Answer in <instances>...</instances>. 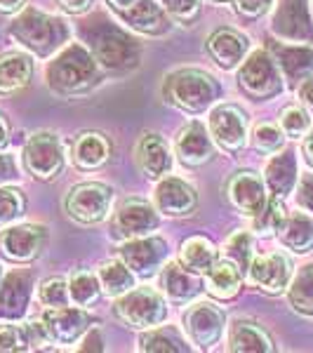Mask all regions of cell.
Returning a JSON list of instances; mask_svg holds the SVG:
<instances>
[{
    "mask_svg": "<svg viewBox=\"0 0 313 353\" xmlns=\"http://www.w3.org/2000/svg\"><path fill=\"white\" fill-rule=\"evenodd\" d=\"M68 294H71V301L76 306H92L101 294V283H99V276L90 271H78L71 276L68 281Z\"/></svg>",
    "mask_w": 313,
    "mask_h": 353,
    "instance_id": "d590c367",
    "label": "cell"
},
{
    "mask_svg": "<svg viewBox=\"0 0 313 353\" xmlns=\"http://www.w3.org/2000/svg\"><path fill=\"white\" fill-rule=\"evenodd\" d=\"M81 33L90 45V52L94 54V59L101 66L111 68V71H128V68H134L139 64V43L121 26L106 21L104 17L83 21Z\"/></svg>",
    "mask_w": 313,
    "mask_h": 353,
    "instance_id": "6da1fadb",
    "label": "cell"
},
{
    "mask_svg": "<svg viewBox=\"0 0 313 353\" xmlns=\"http://www.w3.org/2000/svg\"><path fill=\"white\" fill-rule=\"evenodd\" d=\"M92 323V316L85 313L83 306L73 309V306H50L48 311L43 313V325L48 330L50 339L59 341V344H71L76 341L85 330Z\"/></svg>",
    "mask_w": 313,
    "mask_h": 353,
    "instance_id": "e0dca14e",
    "label": "cell"
},
{
    "mask_svg": "<svg viewBox=\"0 0 313 353\" xmlns=\"http://www.w3.org/2000/svg\"><path fill=\"white\" fill-rule=\"evenodd\" d=\"M163 92L165 99L181 111L201 113L219 99V83L198 68H179L165 78Z\"/></svg>",
    "mask_w": 313,
    "mask_h": 353,
    "instance_id": "277c9868",
    "label": "cell"
},
{
    "mask_svg": "<svg viewBox=\"0 0 313 353\" xmlns=\"http://www.w3.org/2000/svg\"><path fill=\"white\" fill-rule=\"evenodd\" d=\"M250 278L257 288L269 294H281L287 290L290 278H292V261L283 252H269L261 257H252L250 264Z\"/></svg>",
    "mask_w": 313,
    "mask_h": 353,
    "instance_id": "5bb4252c",
    "label": "cell"
},
{
    "mask_svg": "<svg viewBox=\"0 0 313 353\" xmlns=\"http://www.w3.org/2000/svg\"><path fill=\"white\" fill-rule=\"evenodd\" d=\"M299 99H301V104L306 106L311 113H313V73L309 78H304L299 85Z\"/></svg>",
    "mask_w": 313,
    "mask_h": 353,
    "instance_id": "681fc988",
    "label": "cell"
},
{
    "mask_svg": "<svg viewBox=\"0 0 313 353\" xmlns=\"http://www.w3.org/2000/svg\"><path fill=\"white\" fill-rule=\"evenodd\" d=\"M94 54L81 43H68L48 66V85L54 92L73 94L85 92L97 83Z\"/></svg>",
    "mask_w": 313,
    "mask_h": 353,
    "instance_id": "3957f363",
    "label": "cell"
},
{
    "mask_svg": "<svg viewBox=\"0 0 313 353\" xmlns=\"http://www.w3.org/2000/svg\"><path fill=\"white\" fill-rule=\"evenodd\" d=\"M121 259L137 276H153L168 261V243L153 236L130 238L121 248Z\"/></svg>",
    "mask_w": 313,
    "mask_h": 353,
    "instance_id": "8fae6325",
    "label": "cell"
},
{
    "mask_svg": "<svg viewBox=\"0 0 313 353\" xmlns=\"http://www.w3.org/2000/svg\"><path fill=\"white\" fill-rule=\"evenodd\" d=\"M161 288H163V292L168 294V297L172 299V301L193 299L198 292H201V283H198L186 269H181L179 264H174V261H168V264H163Z\"/></svg>",
    "mask_w": 313,
    "mask_h": 353,
    "instance_id": "f546056e",
    "label": "cell"
},
{
    "mask_svg": "<svg viewBox=\"0 0 313 353\" xmlns=\"http://www.w3.org/2000/svg\"><path fill=\"white\" fill-rule=\"evenodd\" d=\"M153 203H156L158 212L165 214V217H186L196 210L198 193L189 181L179 179V176H165L156 186Z\"/></svg>",
    "mask_w": 313,
    "mask_h": 353,
    "instance_id": "2e32d148",
    "label": "cell"
},
{
    "mask_svg": "<svg viewBox=\"0 0 313 353\" xmlns=\"http://www.w3.org/2000/svg\"><path fill=\"white\" fill-rule=\"evenodd\" d=\"M33 73L31 57L24 52H8L0 57V92L10 94L26 88Z\"/></svg>",
    "mask_w": 313,
    "mask_h": 353,
    "instance_id": "f1b7e54d",
    "label": "cell"
},
{
    "mask_svg": "<svg viewBox=\"0 0 313 353\" xmlns=\"http://www.w3.org/2000/svg\"><path fill=\"white\" fill-rule=\"evenodd\" d=\"M137 163L151 179H161L172 170V153L161 134H144L137 144Z\"/></svg>",
    "mask_w": 313,
    "mask_h": 353,
    "instance_id": "603a6c76",
    "label": "cell"
},
{
    "mask_svg": "<svg viewBox=\"0 0 313 353\" xmlns=\"http://www.w3.org/2000/svg\"><path fill=\"white\" fill-rule=\"evenodd\" d=\"M134 0H111V5H113V10H125V8H130Z\"/></svg>",
    "mask_w": 313,
    "mask_h": 353,
    "instance_id": "11a10c76",
    "label": "cell"
},
{
    "mask_svg": "<svg viewBox=\"0 0 313 353\" xmlns=\"http://www.w3.org/2000/svg\"><path fill=\"white\" fill-rule=\"evenodd\" d=\"M271 54L276 57L285 81L292 85L301 83L313 73V50L309 48H285V45L271 43Z\"/></svg>",
    "mask_w": 313,
    "mask_h": 353,
    "instance_id": "d4e9b609",
    "label": "cell"
},
{
    "mask_svg": "<svg viewBox=\"0 0 313 353\" xmlns=\"http://www.w3.org/2000/svg\"><path fill=\"white\" fill-rule=\"evenodd\" d=\"M33 292V273L12 271L0 283V321L17 323L24 318Z\"/></svg>",
    "mask_w": 313,
    "mask_h": 353,
    "instance_id": "9a60e30c",
    "label": "cell"
},
{
    "mask_svg": "<svg viewBox=\"0 0 313 353\" xmlns=\"http://www.w3.org/2000/svg\"><path fill=\"white\" fill-rule=\"evenodd\" d=\"M8 144V123H5V118L0 116V149Z\"/></svg>",
    "mask_w": 313,
    "mask_h": 353,
    "instance_id": "db71d44e",
    "label": "cell"
},
{
    "mask_svg": "<svg viewBox=\"0 0 313 353\" xmlns=\"http://www.w3.org/2000/svg\"><path fill=\"white\" fill-rule=\"evenodd\" d=\"M184 327L193 344H198V349H212L224 332V313L214 304L201 301L184 313Z\"/></svg>",
    "mask_w": 313,
    "mask_h": 353,
    "instance_id": "7c38bea8",
    "label": "cell"
},
{
    "mask_svg": "<svg viewBox=\"0 0 313 353\" xmlns=\"http://www.w3.org/2000/svg\"><path fill=\"white\" fill-rule=\"evenodd\" d=\"M231 203L248 217H254L269 201L266 196V181L254 172H238L229 181Z\"/></svg>",
    "mask_w": 313,
    "mask_h": 353,
    "instance_id": "d6986e66",
    "label": "cell"
},
{
    "mask_svg": "<svg viewBox=\"0 0 313 353\" xmlns=\"http://www.w3.org/2000/svg\"><path fill=\"white\" fill-rule=\"evenodd\" d=\"M208 50L221 68L231 71L238 64H243V59H245L250 50V41L243 33L233 31V28H217L208 38Z\"/></svg>",
    "mask_w": 313,
    "mask_h": 353,
    "instance_id": "7402d4cb",
    "label": "cell"
},
{
    "mask_svg": "<svg viewBox=\"0 0 313 353\" xmlns=\"http://www.w3.org/2000/svg\"><path fill=\"white\" fill-rule=\"evenodd\" d=\"M31 349L26 325H0V351H26Z\"/></svg>",
    "mask_w": 313,
    "mask_h": 353,
    "instance_id": "b9f144b4",
    "label": "cell"
},
{
    "mask_svg": "<svg viewBox=\"0 0 313 353\" xmlns=\"http://www.w3.org/2000/svg\"><path fill=\"white\" fill-rule=\"evenodd\" d=\"M278 238L294 254H306L313 250V217L306 212H292L283 219Z\"/></svg>",
    "mask_w": 313,
    "mask_h": 353,
    "instance_id": "484cf974",
    "label": "cell"
},
{
    "mask_svg": "<svg viewBox=\"0 0 313 353\" xmlns=\"http://www.w3.org/2000/svg\"><path fill=\"white\" fill-rule=\"evenodd\" d=\"M287 299L297 313L313 318V261L301 266L292 278V283L287 285Z\"/></svg>",
    "mask_w": 313,
    "mask_h": 353,
    "instance_id": "836d02e7",
    "label": "cell"
},
{
    "mask_svg": "<svg viewBox=\"0 0 313 353\" xmlns=\"http://www.w3.org/2000/svg\"><path fill=\"white\" fill-rule=\"evenodd\" d=\"M99 283L101 290L109 297H121V294L134 288V276L123 259H116V261H106L99 269Z\"/></svg>",
    "mask_w": 313,
    "mask_h": 353,
    "instance_id": "e575fe53",
    "label": "cell"
},
{
    "mask_svg": "<svg viewBox=\"0 0 313 353\" xmlns=\"http://www.w3.org/2000/svg\"><path fill=\"white\" fill-rule=\"evenodd\" d=\"M8 33L21 48H26L28 52L41 57V59L61 50L71 38V28L64 19L33 8L21 10L17 19L10 24Z\"/></svg>",
    "mask_w": 313,
    "mask_h": 353,
    "instance_id": "7a4b0ae2",
    "label": "cell"
},
{
    "mask_svg": "<svg viewBox=\"0 0 313 353\" xmlns=\"http://www.w3.org/2000/svg\"><path fill=\"white\" fill-rule=\"evenodd\" d=\"M304 156H306V163L313 168V130H309V134L304 137Z\"/></svg>",
    "mask_w": 313,
    "mask_h": 353,
    "instance_id": "816d5d0a",
    "label": "cell"
},
{
    "mask_svg": "<svg viewBox=\"0 0 313 353\" xmlns=\"http://www.w3.org/2000/svg\"><path fill=\"white\" fill-rule=\"evenodd\" d=\"M285 217H287V212H285V205H283V198L271 196L264 208H261L259 212L252 217L254 219V231H259L261 236L278 233V229H281V224Z\"/></svg>",
    "mask_w": 313,
    "mask_h": 353,
    "instance_id": "8d00e7d4",
    "label": "cell"
},
{
    "mask_svg": "<svg viewBox=\"0 0 313 353\" xmlns=\"http://www.w3.org/2000/svg\"><path fill=\"white\" fill-rule=\"evenodd\" d=\"M252 141H254V146H257L259 151L273 153V151H278L283 146V141H285V132H283L281 128H276V125H271V123H261V125L254 128Z\"/></svg>",
    "mask_w": 313,
    "mask_h": 353,
    "instance_id": "60d3db41",
    "label": "cell"
},
{
    "mask_svg": "<svg viewBox=\"0 0 313 353\" xmlns=\"http://www.w3.org/2000/svg\"><path fill=\"white\" fill-rule=\"evenodd\" d=\"M238 85L252 99H271L283 90V71L269 50H254L243 59Z\"/></svg>",
    "mask_w": 313,
    "mask_h": 353,
    "instance_id": "5b68a950",
    "label": "cell"
},
{
    "mask_svg": "<svg viewBox=\"0 0 313 353\" xmlns=\"http://www.w3.org/2000/svg\"><path fill=\"white\" fill-rule=\"evenodd\" d=\"M24 5V0H0V12H17Z\"/></svg>",
    "mask_w": 313,
    "mask_h": 353,
    "instance_id": "f5cc1de1",
    "label": "cell"
},
{
    "mask_svg": "<svg viewBox=\"0 0 313 353\" xmlns=\"http://www.w3.org/2000/svg\"><path fill=\"white\" fill-rule=\"evenodd\" d=\"M41 301L45 306H66L71 301V294H68V285L61 278H50V281L43 283L41 288Z\"/></svg>",
    "mask_w": 313,
    "mask_h": 353,
    "instance_id": "7bdbcfd3",
    "label": "cell"
},
{
    "mask_svg": "<svg viewBox=\"0 0 313 353\" xmlns=\"http://www.w3.org/2000/svg\"><path fill=\"white\" fill-rule=\"evenodd\" d=\"M78 349H81V351H104V339H101L99 330H90Z\"/></svg>",
    "mask_w": 313,
    "mask_h": 353,
    "instance_id": "c3c4849f",
    "label": "cell"
},
{
    "mask_svg": "<svg viewBox=\"0 0 313 353\" xmlns=\"http://www.w3.org/2000/svg\"><path fill=\"white\" fill-rule=\"evenodd\" d=\"M24 165L36 179H54L64 168V151L59 137L52 132H36L24 146Z\"/></svg>",
    "mask_w": 313,
    "mask_h": 353,
    "instance_id": "9c48e42d",
    "label": "cell"
},
{
    "mask_svg": "<svg viewBox=\"0 0 313 353\" xmlns=\"http://www.w3.org/2000/svg\"><path fill=\"white\" fill-rule=\"evenodd\" d=\"M113 201L111 186L99 184V181H85L68 191L66 196V212L71 219L81 224H99L109 217Z\"/></svg>",
    "mask_w": 313,
    "mask_h": 353,
    "instance_id": "52a82bcc",
    "label": "cell"
},
{
    "mask_svg": "<svg viewBox=\"0 0 313 353\" xmlns=\"http://www.w3.org/2000/svg\"><path fill=\"white\" fill-rule=\"evenodd\" d=\"M177 153H179L181 163L189 165V168L205 165L214 156L210 130H205V125L198 121L189 123L177 137Z\"/></svg>",
    "mask_w": 313,
    "mask_h": 353,
    "instance_id": "44dd1931",
    "label": "cell"
},
{
    "mask_svg": "<svg viewBox=\"0 0 313 353\" xmlns=\"http://www.w3.org/2000/svg\"><path fill=\"white\" fill-rule=\"evenodd\" d=\"M116 17L123 24H128L139 33H146V36H163L170 28L165 8L153 3V0H134L130 8L116 10Z\"/></svg>",
    "mask_w": 313,
    "mask_h": 353,
    "instance_id": "ac0fdd59",
    "label": "cell"
},
{
    "mask_svg": "<svg viewBox=\"0 0 313 353\" xmlns=\"http://www.w3.org/2000/svg\"><path fill=\"white\" fill-rule=\"evenodd\" d=\"M163 8L172 19L181 24H191L201 12V0H163Z\"/></svg>",
    "mask_w": 313,
    "mask_h": 353,
    "instance_id": "ee69618b",
    "label": "cell"
},
{
    "mask_svg": "<svg viewBox=\"0 0 313 353\" xmlns=\"http://www.w3.org/2000/svg\"><path fill=\"white\" fill-rule=\"evenodd\" d=\"M179 259H181V264L193 273H208L214 266V261H217V250H214V245L210 243L208 238L196 236V238L184 241Z\"/></svg>",
    "mask_w": 313,
    "mask_h": 353,
    "instance_id": "1f68e13d",
    "label": "cell"
},
{
    "mask_svg": "<svg viewBox=\"0 0 313 353\" xmlns=\"http://www.w3.org/2000/svg\"><path fill=\"white\" fill-rule=\"evenodd\" d=\"M236 3V10L248 19H257L271 8L273 0H233Z\"/></svg>",
    "mask_w": 313,
    "mask_h": 353,
    "instance_id": "f6af8a7d",
    "label": "cell"
},
{
    "mask_svg": "<svg viewBox=\"0 0 313 353\" xmlns=\"http://www.w3.org/2000/svg\"><path fill=\"white\" fill-rule=\"evenodd\" d=\"M17 176V163L12 156H8V153H0V184H5V181L14 179Z\"/></svg>",
    "mask_w": 313,
    "mask_h": 353,
    "instance_id": "7dc6e473",
    "label": "cell"
},
{
    "mask_svg": "<svg viewBox=\"0 0 313 353\" xmlns=\"http://www.w3.org/2000/svg\"><path fill=\"white\" fill-rule=\"evenodd\" d=\"M208 130L221 149L238 151L248 141V116L233 104H219L210 111Z\"/></svg>",
    "mask_w": 313,
    "mask_h": 353,
    "instance_id": "30bf717a",
    "label": "cell"
},
{
    "mask_svg": "<svg viewBox=\"0 0 313 353\" xmlns=\"http://www.w3.org/2000/svg\"><path fill=\"white\" fill-rule=\"evenodd\" d=\"M297 203L301 210L313 214V174H304L297 181Z\"/></svg>",
    "mask_w": 313,
    "mask_h": 353,
    "instance_id": "bcb514c9",
    "label": "cell"
},
{
    "mask_svg": "<svg viewBox=\"0 0 313 353\" xmlns=\"http://www.w3.org/2000/svg\"><path fill=\"white\" fill-rule=\"evenodd\" d=\"M111 156V144L99 132H83L73 144V163L83 170L101 168Z\"/></svg>",
    "mask_w": 313,
    "mask_h": 353,
    "instance_id": "83f0119b",
    "label": "cell"
},
{
    "mask_svg": "<svg viewBox=\"0 0 313 353\" xmlns=\"http://www.w3.org/2000/svg\"><path fill=\"white\" fill-rule=\"evenodd\" d=\"M264 181H266V186H269L271 196L285 198L287 193H292L299 181L297 153L292 149H287V151L278 153V156H273L269 165H266Z\"/></svg>",
    "mask_w": 313,
    "mask_h": 353,
    "instance_id": "cb8c5ba5",
    "label": "cell"
},
{
    "mask_svg": "<svg viewBox=\"0 0 313 353\" xmlns=\"http://www.w3.org/2000/svg\"><path fill=\"white\" fill-rule=\"evenodd\" d=\"M271 28L287 43H313V19L309 0H278Z\"/></svg>",
    "mask_w": 313,
    "mask_h": 353,
    "instance_id": "ba28073f",
    "label": "cell"
},
{
    "mask_svg": "<svg viewBox=\"0 0 313 353\" xmlns=\"http://www.w3.org/2000/svg\"><path fill=\"white\" fill-rule=\"evenodd\" d=\"M57 3H59L66 12L81 14V12H85V10L90 8V5H92V0H57Z\"/></svg>",
    "mask_w": 313,
    "mask_h": 353,
    "instance_id": "f907efd6",
    "label": "cell"
},
{
    "mask_svg": "<svg viewBox=\"0 0 313 353\" xmlns=\"http://www.w3.org/2000/svg\"><path fill=\"white\" fill-rule=\"evenodd\" d=\"M212 3H226V0H212Z\"/></svg>",
    "mask_w": 313,
    "mask_h": 353,
    "instance_id": "9f6ffc18",
    "label": "cell"
},
{
    "mask_svg": "<svg viewBox=\"0 0 313 353\" xmlns=\"http://www.w3.org/2000/svg\"><path fill=\"white\" fill-rule=\"evenodd\" d=\"M116 226L125 238L149 236L153 229H158V212L146 201H125L116 212Z\"/></svg>",
    "mask_w": 313,
    "mask_h": 353,
    "instance_id": "ffe728a7",
    "label": "cell"
},
{
    "mask_svg": "<svg viewBox=\"0 0 313 353\" xmlns=\"http://www.w3.org/2000/svg\"><path fill=\"white\" fill-rule=\"evenodd\" d=\"M229 349L236 353H269L273 351V341L269 332L261 330L257 323L238 321L231 325Z\"/></svg>",
    "mask_w": 313,
    "mask_h": 353,
    "instance_id": "4316f807",
    "label": "cell"
},
{
    "mask_svg": "<svg viewBox=\"0 0 313 353\" xmlns=\"http://www.w3.org/2000/svg\"><path fill=\"white\" fill-rule=\"evenodd\" d=\"M0 283H3V269H0Z\"/></svg>",
    "mask_w": 313,
    "mask_h": 353,
    "instance_id": "6f0895ef",
    "label": "cell"
},
{
    "mask_svg": "<svg viewBox=\"0 0 313 353\" xmlns=\"http://www.w3.org/2000/svg\"><path fill=\"white\" fill-rule=\"evenodd\" d=\"M208 292L217 299H231L238 294L243 283V271L229 259H217L208 273Z\"/></svg>",
    "mask_w": 313,
    "mask_h": 353,
    "instance_id": "4dcf8cb0",
    "label": "cell"
},
{
    "mask_svg": "<svg viewBox=\"0 0 313 353\" xmlns=\"http://www.w3.org/2000/svg\"><path fill=\"white\" fill-rule=\"evenodd\" d=\"M281 128H283V132H285L287 137H292V139L304 137L311 130L309 111L301 109V106H287V109L283 111V116H281Z\"/></svg>",
    "mask_w": 313,
    "mask_h": 353,
    "instance_id": "ab89813d",
    "label": "cell"
},
{
    "mask_svg": "<svg viewBox=\"0 0 313 353\" xmlns=\"http://www.w3.org/2000/svg\"><path fill=\"white\" fill-rule=\"evenodd\" d=\"M226 259L233 261L243 273L250 271V264H252V236L248 231H238L233 233L226 243Z\"/></svg>",
    "mask_w": 313,
    "mask_h": 353,
    "instance_id": "74e56055",
    "label": "cell"
},
{
    "mask_svg": "<svg viewBox=\"0 0 313 353\" xmlns=\"http://www.w3.org/2000/svg\"><path fill=\"white\" fill-rule=\"evenodd\" d=\"M45 226L38 224H19L10 226L0 233V252L12 261H31L43 252L45 248Z\"/></svg>",
    "mask_w": 313,
    "mask_h": 353,
    "instance_id": "4fadbf2b",
    "label": "cell"
},
{
    "mask_svg": "<svg viewBox=\"0 0 313 353\" xmlns=\"http://www.w3.org/2000/svg\"><path fill=\"white\" fill-rule=\"evenodd\" d=\"M139 351H151V353H184L189 351V344L174 327L158 325L151 327L149 332L141 334L139 339Z\"/></svg>",
    "mask_w": 313,
    "mask_h": 353,
    "instance_id": "d6a6232c",
    "label": "cell"
},
{
    "mask_svg": "<svg viewBox=\"0 0 313 353\" xmlns=\"http://www.w3.org/2000/svg\"><path fill=\"white\" fill-rule=\"evenodd\" d=\"M116 311L123 323L134 330H151L168 321V304L156 290L137 288L118 297Z\"/></svg>",
    "mask_w": 313,
    "mask_h": 353,
    "instance_id": "8992f818",
    "label": "cell"
},
{
    "mask_svg": "<svg viewBox=\"0 0 313 353\" xmlns=\"http://www.w3.org/2000/svg\"><path fill=\"white\" fill-rule=\"evenodd\" d=\"M24 210H26V201L19 189H10V186L0 189V226H8L17 221L24 214Z\"/></svg>",
    "mask_w": 313,
    "mask_h": 353,
    "instance_id": "f35d334b",
    "label": "cell"
}]
</instances>
